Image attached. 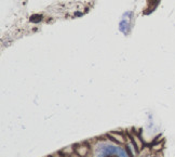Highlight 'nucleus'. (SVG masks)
I'll return each instance as SVG.
<instances>
[{
	"label": "nucleus",
	"instance_id": "1",
	"mask_svg": "<svg viewBox=\"0 0 175 157\" xmlns=\"http://www.w3.org/2000/svg\"><path fill=\"white\" fill-rule=\"evenodd\" d=\"M111 155H117L118 157L130 156V155H128V152L123 151L119 146H113V145H110V144H104V145L100 146L98 154H97L96 157H107V156H111Z\"/></svg>",
	"mask_w": 175,
	"mask_h": 157
},
{
	"label": "nucleus",
	"instance_id": "2",
	"mask_svg": "<svg viewBox=\"0 0 175 157\" xmlns=\"http://www.w3.org/2000/svg\"><path fill=\"white\" fill-rule=\"evenodd\" d=\"M129 22H127V20L124 19L122 20V22L120 23V30H121L122 32H124V34H128V32H129Z\"/></svg>",
	"mask_w": 175,
	"mask_h": 157
},
{
	"label": "nucleus",
	"instance_id": "3",
	"mask_svg": "<svg viewBox=\"0 0 175 157\" xmlns=\"http://www.w3.org/2000/svg\"><path fill=\"white\" fill-rule=\"evenodd\" d=\"M41 20V16L40 15H32L30 17V21L32 22H39Z\"/></svg>",
	"mask_w": 175,
	"mask_h": 157
},
{
	"label": "nucleus",
	"instance_id": "4",
	"mask_svg": "<svg viewBox=\"0 0 175 157\" xmlns=\"http://www.w3.org/2000/svg\"><path fill=\"white\" fill-rule=\"evenodd\" d=\"M73 157H81V156H79V155H75V156H73Z\"/></svg>",
	"mask_w": 175,
	"mask_h": 157
}]
</instances>
